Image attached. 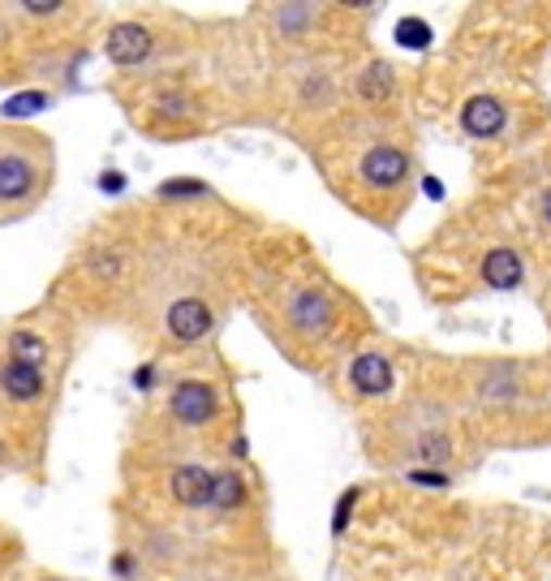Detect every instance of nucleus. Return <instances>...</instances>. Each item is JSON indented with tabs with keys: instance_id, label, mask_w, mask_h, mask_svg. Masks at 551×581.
<instances>
[{
	"instance_id": "7ed1b4c3",
	"label": "nucleus",
	"mask_w": 551,
	"mask_h": 581,
	"mask_svg": "<svg viewBox=\"0 0 551 581\" xmlns=\"http://www.w3.org/2000/svg\"><path fill=\"white\" fill-rule=\"evenodd\" d=\"M414 173V160L405 147L397 142H375L366 147V155L358 160V177L371 186V190H401Z\"/></svg>"
},
{
	"instance_id": "9b49d317",
	"label": "nucleus",
	"mask_w": 551,
	"mask_h": 581,
	"mask_svg": "<svg viewBox=\"0 0 551 581\" xmlns=\"http://www.w3.org/2000/svg\"><path fill=\"white\" fill-rule=\"evenodd\" d=\"M504 125H509V113H504V104L496 96H469L461 104V129L469 138H496Z\"/></svg>"
},
{
	"instance_id": "1a4fd4ad",
	"label": "nucleus",
	"mask_w": 551,
	"mask_h": 581,
	"mask_svg": "<svg viewBox=\"0 0 551 581\" xmlns=\"http://www.w3.org/2000/svg\"><path fill=\"white\" fill-rule=\"evenodd\" d=\"M43 388H48L43 366H26V362H13V357L0 362V392L13 405H35L43 396Z\"/></svg>"
},
{
	"instance_id": "f8f14e48",
	"label": "nucleus",
	"mask_w": 551,
	"mask_h": 581,
	"mask_svg": "<svg viewBox=\"0 0 551 581\" xmlns=\"http://www.w3.org/2000/svg\"><path fill=\"white\" fill-rule=\"evenodd\" d=\"M392 91H397V78H392V65H388V61H371V65L358 74V96H362V104H384V100H392Z\"/></svg>"
},
{
	"instance_id": "20e7f679",
	"label": "nucleus",
	"mask_w": 551,
	"mask_h": 581,
	"mask_svg": "<svg viewBox=\"0 0 551 581\" xmlns=\"http://www.w3.org/2000/svg\"><path fill=\"white\" fill-rule=\"evenodd\" d=\"M212 328H216V311L203 298H177L164 311V332L177 345H199V341L212 337Z\"/></svg>"
},
{
	"instance_id": "b1692460",
	"label": "nucleus",
	"mask_w": 551,
	"mask_h": 581,
	"mask_svg": "<svg viewBox=\"0 0 551 581\" xmlns=\"http://www.w3.org/2000/svg\"><path fill=\"white\" fill-rule=\"evenodd\" d=\"M539 216H543V225L551 229V190H543V199H539Z\"/></svg>"
},
{
	"instance_id": "393cba45",
	"label": "nucleus",
	"mask_w": 551,
	"mask_h": 581,
	"mask_svg": "<svg viewBox=\"0 0 551 581\" xmlns=\"http://www.w3.org/2000/svg\"><path fill=\"white\" fill-rule=\"evenodd\" d=\"M0 462H4V440H0Z\"/></svg>"
},
{
	"instance_id": "ddd939ff",
	"label": "nucleus",
	"mask_w": 551,
	"mask_h": 581,
	"mask_svg": "<svg viewBox=\"0 0 551 581\" xmlns=\"http://www.w3.org/2000/svg\"><path fill=\"white\" fill-rule=\"evenodd\" d=\"M9 357H13V362H26V366H43L48 345H43V337H39V332L17 328V332H9Z\"/></svg>"
},
{
	"instance_id": "39448f33",
	"label": "nucleus",
	"mask_w": 551,
	"mask_h": 581,
	"mask_svg": "<svg viewBox=\"0 0 551 581\" xmlns=\"http://www.w3.org/2000/svg\"><path fill=\"white\" fill-rule=\"evenodd\" d=\"M289 324H293L302 337L320 341L324 332H331V324H336V302H331L320 285H306V289H298V293L289 298Z\"/></svg>"
},
{
	"instance_id": "412c9836",
	"label": "nucleus",
	"mask_w": 551,
	"mask_h": 581,
	"mask_svg": "<svg viewBox=\"0 0 551 581\" xmlns=\"http://www.w3.org/2000/svg\"><path fill=\"white\" fill-rule=\"evenodd\" d=\"M100 186H104L109 194H121V190H125V177H121V173H104V177H100Z\"/></svg>"
},
{
	"instance_id": "0eeeda50",
	"label": "nucleus",
	"mask_w": 551,
	"mask_h": 581,
	"mask_svg": "<svg viewBox=\"0 0 551 581\" xmlns=\"http://www.w3.org/2000/svg\"><path fill=\"white\" fill-rule=\"evenodd\" d=\"M151 52H155V35L142 22H116L104 35V56H109L112 65H121V70L142 65Z\"/></svg>"
},
{
	"instance_id": "2eb2a0df",
	"label": "nucleus",
	"mask_w": 551,
	"mask_h": 581,
	"mask_svg": "<svg viewBox=\"0 0 551 581\" xmlns=\"http://www.w3.org/2000/svg\"><path fill=\"white\" fill-rule=\"evenodd\" d=\"M199 194H208V186L203 181H190V177H181L173 186H160V199H199Z\"/></svg>"
},
{
	"instance_id": "423d86ee",
	"label": "nucleus",
	"mask_w": 551,
	"mask_h": 581,
	"mask_svg": "<svg viewBox=\"0 0 551 581\" xmlns=\"http://www.w3.org/2000/svg\"><path fill=\"white\" fill-rule=\"evenodd\" d=\"M349 388L366 401H384L392 388H397V370L388 362V353L379 349H362L353 362H349Z\"/></svg>"
},
{
	"instance_id": "f257e3e1",
	"label": "nucleus",
	"mask_w": 551,
	"mask_h": 581,
	"mask_svg": "<svg viewBox=\"0 0 551 581\" xmlns=\"http://www.w3.org/2000/svg\"><path fill=\"white\" fill-rule=\"evenodd\" d=\"M43 190V168L30 155V142H0V207H22Z\"/></svg>"
},
{
	"instance_id": "4be33fe9",
	"label": "nucleus",
	"mask_w": 551,
	"mask_h": 581,
	"mask_svg": "<svg viewBox=\"0 0 551 581\" xmlns=\"http://www.w3.org/2000/svg\"><path fill=\"white\" fill-rule=\"evenodd\" d=\"M116 267H121V263H116V258H96V263H91V271H96V276H116Z\"/></svg>"
},
{
	"instance_id": "5701e85b",
	"label": "nucleus",
	"mask_w": 551,
	"mask_h": 581,
	"mask_svg": "<svg viewBox=\"0 0 551 581\" xmlns=\"http://www.w3.org/2000/svg\"><path fill=\"white\" fill-rule=\"evenodd\" d=\"M151 379H155V366H142V370H134V383H138L142 392L151 388Z\"/></svg>"
},
{
	"instance_id": "9d476101",
	"label": "nucleus",
	"mask_w": 551,
	"mask_h": 581,
	"mask_svg": "<svg viewBox=\"0 0 551 581\" xmlns=\"http://www.w3.org/2000/svg\"><path fill=\"white\" fill-rule=\"evenodd\" d=\"M478 276H483V285L487 289H517L522 280H526V263H522V254L513 250V245H491L487 254H483V267H478Z\"/></svg>"
},
{
	"instance_id": "dca6fc26",
	"label": "nucleus",
	"mask_w": 551,
	"mask_h": 581,
	"mask_svg": "<svg viewBox=\"0 0 551 581\" xmlns=\"http://www.w3.org/2000/svg\"><path fill=\"white\" fill-rule=\"evenodd\" d=\"M452 453V440H443V435H427V440H418V457L423 462H443Z\"/></svg>"
},
{
	"instance_id": "4468645a",
	"label": "nucleus",
	"mask_w": 551,
	"mask_h": 581,
	"mask_svg": "<svg viewBox=\"0 0 551 581\" xmlns=\"http://www.w3.org/2000/svg\"><path fill=\"white\" fill-rule=\"evenodd\" d=\"M241 504H246V478H241L237 469H221V473H216V495H212V508L233 513V508H241Z\"/></svg>"
},
{
	"instance_id": "f03ea898",
	"label": "nucleus",
	"mask_w": 551,
	"mask_h": 581,
	"mask_svg": "<svg viewBox=\"0 0 551 581\" xmlns=\"http://www.w3.org/2000/svg\"><path fill=\"white\" fill-rule=\"evenodd\" d=\"M221 414V388L212 379H177L168 392V418L186 431H199L208 422H216Z\"/></svg>"
},
{
	"instance_id": "6e6552de",
	"label": "nucleus",
	"mask_w": 551,
	"mask_h": 581,
	"mask_svg": "<svg viewBox=\"0 0 551 581\" xmlns=\"http://www.w3.org/2000/svg\"><path fill=\"white\" fill-rule=\"evenodd\" d=\"M168 491L181 508H212V495H216V469L208 465H177L173 478H168Z\"/></svg>"
},
{
	"instance_id": "aec40b11",
	"label": "nucleus",
	"mask_w": 551,
	"mask_h": 581,
	"mask_svg": "<svg viewBox=\"0 0 551 581\" xmlns=\"http://www.w3.org/2000/svg\"><path fill=\"white\" fill-rule=\"evenodd\" d=\"M112 573H116V578H134V556H129V552H116Z\"/></svg>"
},
{
	"instance_id": "f3484780",
	"label": "nucleus",
	"mask_w": 551,
	"mask_h": 581,
	"mask_svg": "<svg viewBox=\"0 0 551 581\" xmlns=\"http://www.w3.org/2000/svg\"><path fill=\"white\" fill-rule=\"evenodd\" d=\"M17 9H22L26 17H39V22H43V17H57V13H65L70 4H57V0H26V4H17Z\"/></svg>"
},
{
	"instance_id": "6ab92c4d",
	"label": "nucleus",
	"mask_w": 551,
	"mask_h": 581,
	"mask_svg": "<svg viewBox=\"0 0 551 581\" xmlns=\"http://www.w3.org/2000/svg\"><path fill=\"white\" fill-rule=\"evenodd\" d=\"M410 482H418V487H448L443 473H427V469H410Z\"/></svg>"
},
{
	"instance_id": "a211bd4d",
	"label": "nucleus",
	"mask_w": 551,
	"mask_h": 581,
	"mask_svg": "<svg viewBox=\"0 0 551 581\" xmlns=\"http://www.w3.org/2000/svg\"><path fill=\"white\" fill-rule=\"evenodd\" d=\"M353 504H358V487L345 491V500L336 504V517H331V530H336V534H345V526H349V517H353Z\"/></svg>"
}]
</instances>
